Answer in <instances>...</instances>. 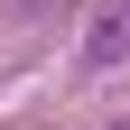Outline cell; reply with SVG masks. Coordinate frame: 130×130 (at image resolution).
Listing matches in <instances>:
<instances>
[{
    "label": "cell",
    "mask_w": 130,
    "mask_h": 130,
    "mask_svg": "<svg viewBox=\"0 0 130 130\" xmlns=\"http://www.w3.org/2000/svg\"><path fill=\"white\" fill-rule=\"evenodd\" d=\"M130 56V0H102V19H93V37H84V74H102V65H121Z\"/></svg>",
    "instance_id": "1"
},
{
    "label": "cell",
    "mask_w": 130,
    "mask_h": 130,
    "mask_svg": "<svg viewBox=\"0 0 130 130\" xmlns=\"http://www.w3.org/2000/svg\"><path fill=\"white\" fill-rule=\"evenodd\" d=\"M28 9H46V0H28Z\"/></svg>",
    "instance_id": "2"
},
{
    "label": "cell",
    "mask_w": 130,
    "mask_h": 130,
    "mask_svg": "<svg viewBox=\"0 0 130 130\" xmlns=\"http://www.w3.org/2000/svg\"><path fill=\"white\" fill-rule=\"evenodd\" d=\"M111 130H130V121H111Z\"/></svg>",
    "instance_id": "3"
}]
</instances>
